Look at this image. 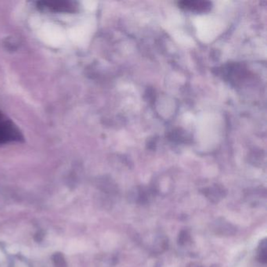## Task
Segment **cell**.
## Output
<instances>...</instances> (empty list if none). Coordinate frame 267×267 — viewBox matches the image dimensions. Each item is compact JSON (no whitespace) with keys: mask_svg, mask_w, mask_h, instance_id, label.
<instances>
[{"mask_svg":"<svg viewBox=\"0 0 267 267\" xmlns=\"http://www.w3.org/2000/svg\"><path fill=\"white\" fill-rule=\"evenodd\" d=\"M22 139L18 127L0 111V145L20 142Z\"/></svg>","mask_w":267,"mask_h":267,"instance_id":"cell-1","label":"cell"},{"mask_svg":"<svg viewBox=\"0 0 267 267\" xmlns=\"http://www.w3.org/2000/svg\"><path fill=\"white\" fill-rule=\"evenodd\" d=\"M38 6L41 9L52 12H74L76 10V3L71 1H42L38 2Z\"/></svg>","mask_w":267,"mask_h":267,"instance_id":"cell-2","label":"cell"},{"mask_svg":"<svg viewBox=\"0 0 267 267\" xmlns=\"http://www.w3.org/2000/svg\"><path fill=\"white\" fill-rule=\"evenodd\" d=\"M211 2L198 1V0H187L179 2V7L184 10L195 12L197 13H207L212 9Z\"/></svg>","mask_w":267,"mask_h":267,"instance_id":"cell-3","label":"cell"},{"mask_svg":"<svg viewBox=\"0 0 267 267\" xmlns=\"http://www.w3.org/2000/svg\"><path fill=\"white\" fill-rule=\"evenodd\" d=\"M53 263L56 267H67L64 257L60 253H56L53 257Z\"/></svg>","mask_w":267,"mask_h":267,"instance_id":"cell-4","label":"cell"}]
</instances>
